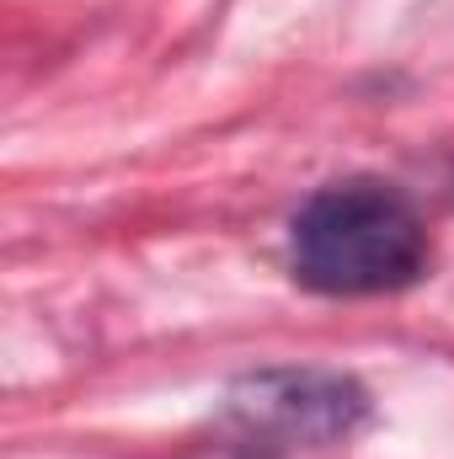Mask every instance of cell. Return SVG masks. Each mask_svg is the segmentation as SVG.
I'll return each mask as SVG.
<instances>
[{"label": "cell", "instance_id": "cell-1", "mask_svg": "<svg viewBox=\"0 0 454 459\" xmlns=\"http://www.w3.org/2000/svg\"><path fill=\"white\" fill-rule=\"evenodd\" d=\"M289 251H294V278L337 299L412 289L433 262L428 225L385 182L321 187L294 214Z\"/></svg>", "mask_w": 454, "mask_h": 459}, {"label": "cell", "instance_id": "cell-2", "mask_svg": "<svg viewBox=\"0 0 454 459\" xmlns=\"http://www.w3.org/2000/svg\"><path fill=\"white\" fill-rule=\"evenodd\" d=\"M225 417L273 449H327L369 422V390L337 368H262L230 385Z\"/></svg>", "mask_w": 454, "mask_h": 459}]
</instances>
